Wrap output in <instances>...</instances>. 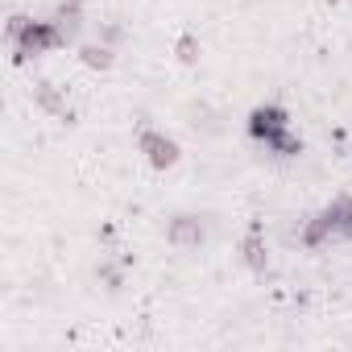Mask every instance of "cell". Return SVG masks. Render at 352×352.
I'll return each mask as SVG.
<instances>
[{"mask_svg": "<svg viewBox=\"0 0 352 352\" xmlns=\"http://www.w3.org/2000/svg\"><path fill=\"white\" fill-rule=\"evenodd\" d=\"M9 38L17 42V58L42 54V50H54V46H63V42H67V34H63V25H58V21H25V17H13Z\"/></svg>", "mask_w": 352, "mask_h": 352, "instance_id": "6da1fadb", "label": "cell"}, {"mask_svg": "<svg viewBox=\"0 0 352 352\" xmlns=\"http://www.w3.org/2000/svg\"><path fill=\"white\" fill-rule=\"evenodd\" d=\"M141 153H145L149 166H157V170H166V166L179 162V145H174L166 133H157V129H141Z\"/></svg>", "mask_w": 352, "mask_h": 352, "instance_id": "7a4b0ae2", "label": "cell"}, {"mask_svg": "<svg viewBox=\"0 0 352 352\" xmlns=\"http://www.w3.org/2000/svg\"><path fill=\"white\" fill-rule=\"evenodd\" d=\"M249 129H253V137H261V141L270 145V141H274L278 133H286V129H290V120H286V112H282V108L265 104V108H257V112H253Z\"/></svg>", "mask_w": 352, "mask_h": 352, "instance_id": "3957f363", "label": "cell"}, {"mask_svg": "<svg viewBox=\"0 0 352 352\" xmlns=\"http://www.w3.org/2000/svg\"><path fill=\"white\" fill-rule=\"evenodd\" d=\"M166 241H170V245H179V249H191V245L204 241V224H199L195 216H179V220L166 228Z\"/></svg>", "mask_w": 352, "mask_h": 352, "instance_id": "277c9868", "label": "cell"}, {"mask_svg": "<svg viewBox=\"0 0 352 352\" xmlns=\"http://www.w3.org/2000/svg\"><path fill=\"white\" fill-rule=\"evenodd\" d=\"M241 257H245V265L249 270H265V236H261V228H253L245 241H241Z\"/></svg>", "mask_w": 352, "mask_h": 352, "instance_id": "5b68a950", "label": "cell"}, {"mask_svg": "<svg viewBox=\"0 0 352 352\" xmlns=\"http://www.w3.org/2000/svg\"><path fill=\"white\" fill-rule=\"evenodd\" d=\"M34 100H38L46 112H54V116H67V120H71V112H67V100L54 91V83H38V87H34Z\"/></svg>", "mask_w": 352, "mask_h": 352, "instance_id": "8992f818", "label": "cell"}, {"mask_svg": "<svg viewBox=\"0 0 352 352\" xmlns=\"http://www.w3.org/2000/svg\"><path fill=\"white\" fill-rule=\"evenodd\" d=\"M83 63L96 67V71H104V67H112V54L104 46H83Z\"/></svg>", "mask_w": 352, "mask_h": 352, "instance_id": "52a82bcc", "label": "cell"}, {"mask_svg": "<svg viewBox=\"0 0 352 352\" xmlns=\"http://www.w3.org/2000/svg\"><path fill=\"white\" fill-rule=\"evenodd\" d=\"M195 50H199L195 38H183V42H179V58H183V63H195Z\"/></svg>", "mask_w": 352, "mask_h": 352, "instance_id": "ba28073f", "label": "cell"}, {"mask_svg": "<svg viewBox=\"0 0 352 352\" xmlns=\"http://www.w3.org/2000/svg\"><path fill=\"white\" fill-rule=\"evenodd\" d=\"M75 5H83V0H75Z\"/></svg>", "mask_w": 352, "mask_h": 352, "instance_id": "9c48e42d", "label": "cell"}]
</instances>
